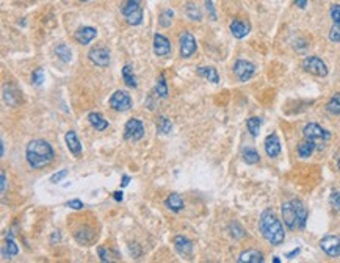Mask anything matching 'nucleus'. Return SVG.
Masks as SVG:
<instances>
[{
	"label": "nucleus",
	"instance_id": "nucleus-1",
	"mask_svg": "<svg viewBox=\"0 0 340 263\" xmlns=\"http://www.w3.org/2000/svg\"><path fill=\"white\" fill-rule=\"evenodd\" d=\"M54 147L46 140H32L25 149V159L32 169H42L54 162Z\"/></svg>",
	"mask_w": 340,
	"mask_h": 263
},
{
	"label": "nucleus",
	"instance_id": "nucleus-2",
	"mask_svg": "<svg viewBox=\"0 0 340 263\" xmlns=\"http://www.w3.org/2000/svg\"><path fill=\"white\" fill-rule=\"evenodd\" d=\"M259 229H260V234L263 235V238H265L270 244L279 246V244L284 243L285 232L282 227V223L277 220V216L273 210L268 208L260 215Z\"/></svg>",
	"mask_w": 340,
	"mask_h": 263
},
{
	"label": "nucleus",
	"instance_id": "nucleus-3",
	"mask_svg": "<svg viewBox=\"0 0 340 263\" xmlns=\"http://www.w3.org/2000/svg\"><path fill=\"white\" fill-rule=\"evenodd\" d=\"M121 13L129 25H140L143 22V6L141 0H126L121 6Z\"/></svg>",
	"mask_w": 340,
	"mask_h": 263
},
{
	"label": "nucleus",
	"instance_id": "nucleus-4",
	"mask_svg": "<svg viewBox=\"0 0 340 263\" xmlns=\"http://www.w3.org/2000/svg\"><path fill=\"white\" fill-rule=\"evenodd\" d=\"M108 105L115 111L123 113V111H129L132 108L133 102H132V97H130L129 93L123 91V89H118V91H115V93L111 94L110 101H108Z\"/></svg>",
	"mask_w": 340,
	"mask_h": 263
},
{
	"label": "nucleus",
	"instance_id": "nucleus-5",
	"mask_svg": "<svg viewBox=\"0 0 340 263\" xmlns=\"http://www.w3.org/2000/svg\"><path fill=\"white\" fill-rule=\"evenodd\" d=\"M303 69L309 74L315 75V77H326L328 75V66L319 57H306L303 60Z\"/></svg>",
	"mask_w": 340,
	"mask_h": 263
},
{
	"label": "nucleus",
	"instance_id": "nucleus-6",
	"mask_svg": "<svg viewBox=\"0 0 340 263\" xmlns=\"http://www.w3.org/2000/svg\"><path fill=\"white\" fill-rule=\"evenodd\" d=\"M145 137V125L137 118H132L124 125V138L129 141H140Z\"/></svg>",
	"mask_w": 340,
	"mask_h": 263
},
{
	"label": "nucleus",
	"instance_id": "nucleus-7",
	"mask_svg": "<svg viewBox=\"0 0 340 263\" xmlns=\"http://www.w3.org/2000/svg\"><path fill=\"white\" fill-rule=\"evenodd\" d=\"M179 46H180V57L190 58L196 52V49H198V42H196L194 36L185 30V32L179 38Z\"/></svg>",
	"mask_w": 340,
	"mask_h": 263
},
{
	"label": "nucleus",
	"instance_id": "nucleus-8",
	"mask_svg": "<svg viewBox=\"0 0 340 263\" xmlns=\"http://www.w3.org/2000/svg\"><path fill=\"white\" fill-rule=\"evenodd\" d=\"M320 247L323 252L329 257L336 259L340 257V237L337 235H326L320 240Z\"/></svg>",
	"mask_w": 340,
	"mask_h": 263
},
{
	"label": "nucleus",
	"instance_id": "nucleus-9",
	"mask_svg": "<svg viewBox=\"0 0 340 263\" xmlns=\"http://www.w3.org/2000/svg\"><path fill=\"white\" fill-rule=\"evenodd\" d=\"M234 74L240 81H248L255 74V66L246 60H237L234 64Z\"/></svg>",
	"mask_w": 340,
	"mask_h": 263
},
{
	"label": "nucleus",
	"instance_id": "nucleus-10",
	"mask_svg": "<svg viewBox=\"0 0 340 263\" xmlns=\"http://www.w3.org/2000/svg\"><path fill=\"white\" fill-rule=\"evenodd\" d=\"M281 212H282L284 224L287 225V227L297 229L298 227V213H297V207H295V202L293 201L284 202L282 207H281Z\"/></svg>",
	"mask_w": 340,
	"mask_h": 263
},
{
	"label": "nucleus",
	"instance_id": "nucleus-11",
	"mask_svg": "<svg viewBox=\"0 0 340 263\" xmlns=\"http://www.w3.org/2000/svg\"><path fill=\"white\" fill-rule=\"evenodd\" d=\"M303 135L307 138V140H321V141H328L331 138V133L328 130H324L321 125L315 124V122H311L304 125L303 129Z\"/></svg>",
	"mask_w": 340,
	"mask_h": 263
},
{
	"label": "nucleus",
	"instance_id": "nucleus-12",
	"mask_svg": "<svg viewBox=\"0 0 340 263\" xmlns=\"http://www.w3.org/2000/svg\"><path fill=\"white\" fill-rule=\"evenodd\" d=\"M88 58L93 64L99 67H107L110 64V52L105 47H93L88 52Z\"/></svg>",
	"mask_w": 340,
	"mask_h": 263
},
{
	"label": "nucleus",
	"instance_id": "nucleus-13",
	"mask_svg": "<svg viewBox=\"0 0 340 263\" xmlns=\"http://www.w3.org/2000/svg\"><path fill=\"white\" fill-rule=\"evenodd\" d=\"M171 42L166 36L160 35V33H155L154 35V54L157 57H166L171 54Z\"/></svg>",
	"mask_w": 340,
	"mask_h": 263
},
{
	"label": "nucleus",
	"instance_id": "nucleus-14",
	"mask_svg": "<svg viewBox=\"0 0 340 263\" xmlns=\"http://www.w3.org/2000/svg\"><path fill=\"white\" fill-rule=\"evenodd\" d=\"M96 36H97V30L94 27H82L74 33V40L79 44H82V46H86Z\"/></svg>",
	"mask_w": 340,
	"mask_h": 263
},
{
	"label": "nucleus",
	"instance_id": "nucleus-15",
	"mask_svg": "<svg viewBox=\"0 0 340 263\" xmlns=\"http://www.w3.org/2000/svg\"><path fill=\"white\" fill-rule=\"evenodd\" d=\"M265 152L270 159H276L281 154V141H279L276 133H271L265 138Z\"/></svg>",
	"mask_w": 340,
	"mask_h": 263
},
{
	"label": "nucleus",
	"instance_id": "nucleus-16",
	"mask_svg": "<svg viewBox=\"0 0 340 263\" xmlns=\"http://www.w3.org/2000/svg\"><path fill=\"white\" fill-rule=\"evenodd\" d=\"M251 32V25L248 22L241 20V19H235L231 22V33L234 35V38L237 40H243L245 36H248V33Z\"/></svg>",
	"mask_w": 340,
	"mask_h": 263
},
{
	"label": "nucleus",
	"instance_id": "nucleus-17",
	"mask_svg": "<svg viewBox=\"0 0 340 263\" xmlns=\"http://www.w3.org/2000/svg\"><path fill=\"white\" fill-rule=\"evenodd\" d=\"M64 141H66L67 149H69V152L79 159V157L82 155V144H80V141L77 138V133H75L74 130H69L64 135Z\"/></svg>",
	"mask_w": 340,
	"mask_h": 263
},
{
	"label": "nucleus",
	"instance_id": "nucleus-18",
	"mask_svg": "<svg viewBox=\"0 0 340 263\" xmlns=\"http://www.w3.org/2000/svg\"><path fill=\"white\" fill-rule=\"evenodd\" d=\"M165 207L171 210V212H174V213H179V212H182V210L185 208V202L182 199V196L177 193H171L168 198L165 199Z\"/></svg>",
	"mask_w": 340,
	"mask_h": 263
},
{
	"label": "nucleus",
	"instance_id": "nucleus-19",
	"mask_svg": "<svg viewBox=\"0 0 340 263\" xmlns=\"http://www.w3.org/2000/svg\"><path fill=\"white\" fill-rule=\"evenodd\" d=\"M174 247H176V251H177L180 255H184V257H187V255H191V252H193V243H191V240H188V238L184 237V235L174 237Z\"/></svg>",
	"mask_w": 340,
	"mask_h": 263
},
{
	"label": "nucleus",
	"instance_id": "nucleus-20",
	"mask_svg": "<svg viewBox=\"0 0 340 263\" xmlns=\"http://www.w3.org/2000/svg\"><path fill=\"white\" fill-rule=\"evenodd\" d=\"M74 237L80 244H89V243H93L96 232L91 227H88V225H83V227H80L74 232Z\"/></svg>",
	"mask_w": 340,
	"mask_h": 263
},
{
	"label": "nucleus",
	"instance_id": "nucleus-21",
	"mask_svg": "<svg viewBox=\"0 0 340 263\" xmlns=\"http://www.w3.org/2000/svg\"><path fill=\"white\" fill-rule=\"evenodd\" d=\"M88 122L91 124L93 129H96L97 132H102L105 129H108V121L107 119H104V116L101 115V113L97 111H91L88 115Z\"/></svg>",
	"mask_w": 340,
	"mask_h": 263
},
{
	"label": "nucleus",
	"instance_id": "nucleus-22",
	"mask_svg": "<svg viewBox=\"0 0 340 263\" xmlns=\"http://www.w3.org/2000/svg\"><path fill=\"white\" fill-rule=\"evenodd\" d=\"M240 263H262L263 262V254L257 249H248L243 251L238 257Z\"/></svg>",
	"mask_w": 340,
	"mask_h": 263
},
{
	"label": "nucleus",
	"instance_id": "nucleus-23",
	"mask_svg": "<svg viewBox=\"0 0 340 263\" xmlns=\"http://www.w3.org/2000/svg\"><path fill=\"white\" fill-rule=\"evenodd\" d=\"M196 72H198L199 77H204L206 80L212 81V83H218L220 81V75H218V71L213 66H199Z\"/></svg>",
	"mask_w": 340,
	"mask_h": 263
},
{
	"label": "nucleus",
	"instance_id": "nucleus-24",
	"mask_svg": "<svg viewBox=\"0 0 340 263\" xmlns=\"http://www.w3.org/2000/svg\"><path fill=\"white\" fill-rule=\"evenodd\" d=\"M314 150H315V141L306 138V141L299 142V146H298V155L301 157V159H309V157L312 155Z\"/></svg>",
	"mask_w": 340,
	"mask_h": 263
},
{
	"label": "nucleus",
	"instance_id": "nucleus-25",
	"mask_svg": "<svg viewBox=\"0 0 340 263\" xmlns=\"http://www.w3.org/2000/svg\"><path fill=\"white\" fill-rule=\"evenodd\" d=\"M155 96L160 97V99H166L168 97V85H166V79H165V74H160L157 77L155 81Z\"/></svg>",
	"mask_w": 340,
	"mask_h": 263
},
{
	"label": "nucleus",
	"instance_id": "nucleus-26",
	"mask_svg": "<svg viewBox=\"0 0 340 263\" xmlns=\"http://www.w3.org/2000/svg\"><path fill=\"white\" fill-rule=\"evenodd\" d=\"M295 207H297V213H298V227L304 229L306 227V221H307V208L304 207V204L298 199H293Z\"/></svg>",
	"mask_w": 340,
	"mask_h": 263
},
{
	"label": "nucleus",
	"instance_id": "nucleus-27",
	"mask_svg": "<svg viewBox=\"0 0 340 263\" xmlns=\"http://www.w3.org/2000/svg\"><path fill=\"white\" fill-rule=\"evenodd\" d=\"M121 74H123V80H124V83L127 86H130V88H137L138 86L137 79H135V74H133V69L130 67V64H126L123 67V71H121Z\"/></svg>",
	"mask_w": 340,
	"mask_h": 263
},
{
	"label": "nucleus",
	"instance_id": "nucleus-28",
	"mask_svg": "<svg viewBox=\"0 0 340 263\" xmlns=\"http://www.w3.org/2000/svg\"><path fill=\"white\" fill-rule=\"evenodd\" d=\"M155 127H157V132L162 133V135H168L172 130V122L170 121L166 116H158L157 121H155Z\"/></svg>",
	"mask_w": 340,
	"mask_h": 263
},
{
	"label": "nucleus",
	"instance_id": "nucleus-29",
	"mask_svg": "<svg viewBox=\"0 0 340 263\" xmlns=\"http://www.w3.org/2000/svg\"><path fill=\"white\" fill-rule=\"evenodd\" d=\"M241 157H243V162L248 164H255L260 160V155L254 147H245L243 152H241Z\"/></svg>",
	"mask_w": 340,
	"mask_h": 263
},
{
	"label": "nucleus",
	"instance_id": "nucleus-30",
	"mask_svg": "<svg viewBox=\"0 0 340 263\" xmlns=\"http://www.w3.org/2000/svg\"><path fill=\"white\" fill-rule=\"evenodd\" d=\"M55 54L64 63H69L72 60V50L67 47L66 44H58V46L55 47Z\"/></svg>",
	"mask_w": 340,
	"mask_h": 263
},
{
	"label": "nucleus",
	"instance_id": "nucleus-31",
	"mask_svg": "<svg viewBox=\"0 0 340 263\" xmlns=\"http://www.w3.org/2000/svg\"><path fill=\"white\" fill-rule=\"evenodd\" d=\"M246 127H248V130L249 133H251V137H257L259 132H260V127H262V119L257 118V116H253V118H249L248 121H246Z\"/></svg>",
	"mask_w": 340,
	"mask_h": 263
},
{
	"label": "nucleus",
	"instance_id": "nucleus-32",
	"mask_svg": "<svg viewBox=\"0 0 340 263\" xmlns=\"http://www.w3.org/2000/svg\"><path fill=\"white\" fill-rule=\"evenodd\" d=\"M3 254H5V255H8V257H16V255L19 254V247H18L16 242H14L13 235H8V237H6Z\"/></svg>",
	"mask_w": 340,
	"mask_h": 263
},
{
	"label": "nucleus",
	"instance_id": "nucleus-33",
	"mask_svg": "<svg viewBox=\"0 0 340 263\" xmlns=\"http://www.w3.org/2000/svg\"><path fill=\"white\" fill-rule=\"evenodd\" d=\"M185 16L190 19V20L199 22L202 19V13H201V10L194 3H187V6H185Z\"/></svg>",
	"mask_w": 340,
	"mask_h": 263
},
{
	"label": "nucleus",
	"instance_id": "nucleus-34",
	"mask_svg": "<svg viewBox=\"0 0 340 263\" xmlns=\"http://www.w3.org/2000/svg\"><path fill=\"white\" fill-rule=\"evenodd\" d=\"M326 110L331 115H340V93H336L326 103Z\"/></svg>",
	"mask_w": 340,
	"mask_h": 263
},
{
	"label": "nucleus",
	"instance_id": "nucleus-35",
	"mask_svg": "<svg viewBox=\"0 0 340 263\" xmlns=\"http://www.w3.org/2000/svg\"><path fill=\"white\" fill-rule=\"evenodd\" d=\"M172 16H174V11L172 10H163L160 13V16H158V25L163 27V28L170 27L171 22H172Z\"/></svg>",
	"mask_w": 340,
	"mask_h": 263
},
{
	"label": "nucleus",
	"instance_id": "nucleus-36",
	"mask_svg": "<svg viewBox=\"0 0 340 263\" xmlns=\"http://www.w3.org/2000/svg\"><path fill=\"white\" fill-rule=\"evenodd\" d=\"M229 232H231V237L235 238V240H240V238H243V237L246 235L245 229L241 227V225H240L238 223H235V221L229 224Z\"/></svg>",
	"mask_w": 340,
	"mask_h": 263
},
{
	"label": "nucleus",
	"instance_id": "nucleus-37",
	"mask_svg": "<svg viewBox=\"0 0 340 263\" xmlns=\"http://www.w3.org/2000/svg\"><path fill=\"white\" fill-rule=\"evenodd\" d=\"M42 81H44V69L42 67H38V69H35L32 74V83L36 86H41Z\"/></svg>",
	"mask_w": 340,
	"mask_h": 263
},
{
	"label": "nucleus",
	"instance_id": "nucleus-38",
	"mask_svg": "<svg viewBox=\"0 0 340 263\" xmlns=\"http://www.w3.org/2000/svg\"><path fill=\"white\" fill-rule=\"evenodd\" d=\"M11 91H13V88L5 86L3 88V97H5V101H6V103H8V105H16L18 101L13 99V96H16L18 93H11Z\"/></svg>",
	"mask_w": 340,
	"mask_h": 263
},
{
	"label": "nucleus",
	"instance_id": "nucleus-39",
	"mask_svg": "<svg viewBox=\"0 0 340 263\" xmlns=\"http://www.w3.org/2000/svg\"><path fill=\"white\" fill-rule=\"evenodd\" d=\"M329 40L332 42H340V24H334L329 32Z\"/></svg>",
	"mask_w": 340,
	"mask_h": 263
},
{
	"label": "nucleus",
	"instance_id": "nucleus-40",
	"mask_svg": "<svg viewBox=\"0 0 340 263\" xmlns=\"http://www.w3.org/2000/svg\"><path fill=\"white\" fill-rule=\"evenodd\" d=\"M67 174H69V171H67V169H62V171H58V172H55V174H52L50 182H52V183H58V182H62L63 179H66V177H67Z\"/></svg>",
	"mask_w": 340,
	"mask_h": 263
},
{
	"label": "nucleus",
	"instance_id": "nucleus-41",
	"mask_svg": "<svg viewBox=\"0 0 340 263\" xmlns=\"http://www.w3.org/2000/svg\"><path fill=\"white\" fill-rule=\"evenodd\" d=\"M329 14H331V19L334 20V24H340V5H332L331 10H329Z\"/></svg>",
	"mask_w": 340,
	"mask_h": 263
},
{
	"label": "nucleus",
	"instance_id": "nucleus-42",
	"mask_svg": "<svg viewBox=\"0 0 340 263\" xmlns=\"http://www.w3.org/2000/svg\"><path fill=\"white\" fill-rule=\"evenodd\" d=\"M331 204L340 212V191H334L331 194Z\"/></svg>",
	"mask_w": 340,
	"mask_h": 263
},
{
	"label": "nucleus",
	"instance_id": "nucleus-43",
	"mask_svg": "<svg viewBox=\"0 0 340 263\" xmlns=\"http://www.w3.org/2000/svg\"><path fill=\"white\" fill-rule=\"evenodd\" d=\"M67 207L72 208V210H82L85 205H83V202L80 199H72V201L67 202Z\"/></svg>",
	"mask_w": 340,
	"mask_h": 263
},
{
	"label": "nucleus",
	"instance_id": "nucleus-44",
	"mask_svg": "<svg viewBox=\"0 0 340 263\" xmlns=\"http://www.w3.org/2000/svg\"><path fill=\"white\" fill-rule=\"evenodd\" d=\"M97 252H99V257H101V260L104 262V263H107V262H110V254L105 251V247H97Z\"/></svg>",
	"mask_w": 340,
	"mask_h": 263
},
{
	"label": "nucleus",
	"instance_id": "nucleus-45",
	"mask_svg": "<svg viewBox=\"0 0 340 263\" xmlns=\"http://www.w3.org/2000/svg\"><path fill=\"white\" fill-rule=\"evenodd\" d=\"M206 6H207V11H209V14H210V18L212 19H216V13H215V10H213V5H212V0H206Z\"/></svg>",
	"mask_w": 340,
	"mask_h": 263
},
{
	"label": "nucleus",
	"instance_id": "nucleus-46",
	"mask_svg": "<svg viewBox=\"0 0 340 263\" xmlns=\"http://www.w3.org/2000/svg\"><path fill=\"white\" fill-rule=\"evenodd\" d=\"M0 182H2V194H3L6 191V176L3 171L0 172Z\"/></svg>",
	"mask_w": 340,
	"mask_h": 263
},
{
	"label": "nucleus",
	"instance_id": "nucleus-47",
	"mask_svg": "<svg viewBox=\"0 0 340 263\" xmlns=\"http://www.w3.org/2000/svg\"><path fill=\"white\" fill-rule=\"evenodd\" d=\"M130 252L133 254V257H138V255L141 254V249H140V246L138 244H130Z\"/></svg>",
	"mask_w": 340,
	"mask_h": 263
},
{
	"label": "nucleus",
	"instance_id": "nucleus-48",
	"mask_svg": "<svg viewBox=\"0 0 340 263\" xmlns=\"http://www.w3.org/2000/svg\"><path fill=\"white\" fill-rule=\"evenodd\" d=\"M295 2V5L298 6V8H301V10H304L306 6H307V0H293Z\"/></svg>",
	"mask_w": 340,
	"mask_h": 263
},
{
	"label": "nucleus",
	"instance_id": "nucleus-49",
	"mask_svg": "<svg viewBox=\"0 0 340 263\" xmlns=\"http://www.w3.org/2000/svg\"><path fill=\"white\" fill-rule=\"evenodd\" d=\"M113 198H115V201H118V202H121V201H123V191H115V193H113Z\"/></svg>",
	"mask_w": 340,
	"mask_h": 263
},
{
	"label": "nucleus",
	"instance_id": "nucleus-50",
	"mask_svg": "<svg viewBox=\"0 0 340 263\" xmlns=\"http://www.w3.org/2000/svg\"><path fill=\"white\" fill-rule=\"evenodd\" d=\"M129 183H130V177L129 176H124L123 177V182H121V186H127Z\"/></svg>",
	"mask_w": 340,
	"mask_h": 263
},
{
	"label": "nucleus",
	"instance_id": "nucleus-51",
	"mask_svg": "<svg viewBox=\"0 0 340 263\" xmlns=\"http://www.w3.org/2000/svg\"><path fill=\"white\" fill-rule=\"evenodd\" d=\"M62 238V235H60V232H54V235H52V240H50V243H55L57 240Z\"/></svg>",
	"mask_w": 340,
	"mask_h": 263
},
{
	"label": "nucleus",
	"instance_id": "nucleus-52",
	"mask_svg": "<svg viewBox=\"0 0 340 263\" xmlns=\"http://www.w3.org/2000/svg\"><path fill=\"white\" fill-rule=\"evenodd\" d=\"M298 254H299V247H297V249H295V251H292V252L287 254V257H289V259H293L295 255H298Z\"/></svg>",
	"mask_w": 340,
	"mask_h": 263
},
{
	"label": "nucleus",
	"instance_id": "nucleus-53",
	"mask_svg": "<svg viewBox=\"0 0 340 263\" xmlns=\"http://www.w3.org/2000/svg\"><path fill=\"white\" fill-rule=\"evenodd\" d=\"M337 168H339V171H340V159L337 160Z\"/></svg>",
	"mask_w": 340,
	"mask_h": 263
},
{
	"label": "nucleus",
	"instance_id": "nucleus-54",
	"mask_svg": "<svg viewBox=\"0 0 340 263\" xmlns=\"http://www.w3.org/2000/svg\"><path fill=\"white\" fill-rule=\"evenodd\" d=\"M80 2H89V0H80Z\"/></svg>",
	"mask_w": 340,
	"mask_h": 263
}]
</instances>
